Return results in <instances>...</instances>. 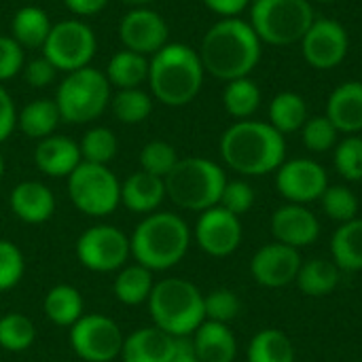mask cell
I'll list each match as a JSON object with an SVG mask.
<instances>
[{"mask_svg":"<svg viewBox=\"0 0 362 362\" xmlns=\"http://www.w3.org/2000/svg\"><path fill=\"white\" fill-rule=\"evenodd\" d=\"M199 59L204 70L221 81L248 76L261 59V38L250 21L240 17H223L202 38Z\"/></svg>","mask_w":362,"mask_h":362,"instance_id":"6da1fadb","label":"cell"},{"mask_svg":"<svg viewBox=\"0 0 362 362\" xmlns=\"http://www.w3.org/2000/svg\"><path fill=\"white\" fill-rule=\"evenodd\" d=\"M221 157L242 176H263L276 172L284 163L286 142L269 123L244 119L223 134Z\"/></svg>","mask_w":362,"mask_h":362,"instance_id":"7a4b0ae2","label":"cell"},{"mask_svg":"<svg viewBox=\"0 0 362 362\" xmlns=\"http://www.w3.org/2000/svg\"><path fill=\"white\" fill-rule=\"evenodd\" d=\"M199 53L182 42H168L148 59V85L153 98L165 106H187L204 85Z\"/></svg>","mask_w":362,"mask_h":362,"instance_id":"3957f363","label":"cell"},{"mask_svg":"<svg viewBox=\"0 0 362 362\" xmlns=\"http://www.w3.org/2000/svg\"><path fill=\"white\" fill-rule=\"evenodd\" d=\"M132 257L142 267L165 272L176 267L191 246L189 225L174 212L146 214L129 238Z\"/></svg>","mask_w":362,"mask_h":362,"instance_id":"277c9868","label":"cell"},{"mask_svg":"<svg viewBox=\"0 0 362 362\" xmlns=\"http://www.w3.org/2000/svg\"><path fill=\"white\" fill-rule=\"evenodd\" d=\"M146 303L153 325L172 337H191L206 320L202 291L182 278L155 282Z\"/></svg>","mask_w":362,"mask_h":362,"instance_id":"5b68a950","label":"cell"},{"mask_svg":"<svg viewBox=\"0 0 362 362\" xmlns=\"http://www.w3.org/2000/svg\"><path fill=\"white\" fill-rule=\"evenodd\" d=\"M165 197L182 210L204 212L218 206L227 185L225 170L204 157L178 159L174 170L163 178Z\"/></svg>","mask_w":362,"mask_h":362,"instance_id":"8992f818","label":"cell"},{"mask_svg":"<svg viewBox=\"0 0 362 362\" xmlns=\"http://www.w3.org/2000/svg\"><path fill=\"white\" fill-rule=\"evenodd\" d=\"M110 83L98 68L85 66L68 72L55 93V104L62 121L66 123H89L102 117L110 104Z\"/></svg>","mask_w":362,"mask_h":362,"instance_id":"52a82bcc","label":"cell"},{"mask_svg":"<svg viewBox=\"0 0 362 362\" xmlns=\"http://www.w3.org/2000/svg\"><path fill=\"white\" fill-rule=\"evenodd\" d=\"M312 23L310 0H255L250 6V25L267 45L301 42Z\"/></svg>","mask_w":362,"mask_h":362,"instance_id":"ba28073f","label":"cell"},{"mask_svg":"<svg viewBox=\"0 0 362 362\" xmlns=\"http://www.w3.org/2000/svg\"><path fill=\"white\" fill-rule=\"evenodd\" d=\"M68 195L78 212L102 218L119 208L121 182L108 165L81 161L68 176Z\"/></svg>","mask_w":362,"mask_h":362,"instance_id":"9c48e42d","label":"cell"},{"mask_svg":"<svg viewBox=\"0 0 362 362\" xmlns=\"http://www.w3.org/2000/svg\"><path fill=\"white\" fill-rule=\"evenodd\" d=\"M95 34L81 19H66L51 25V32L42 45V57L51 62L55 70L74 72L85 66L95 55Z\"/></svg>","mask_w":362,"mask_h":362,"instance_id":"30bf717a","label":"cell"},{"mask_svg":"<svg viewBox=\"0 0 362 362\" xmlns=\"http://www.w3.org/2000/svg\"><path fill=\"white\" fill-rule=\"evenodd\" d=\"M76 259L83 267L98 274L119 272L132 257L129 238L112 225H93L76 240Z\"/></svg>","mask_w":362,"mask_h":362,"instance_id":"8fae6325","label":"cell"},{"mask_svg":"<svg viewBox=\"0 0 362 362\" xmlns=\"http://www.w3.org/2000/svg\"><path fill=\"white\" fill-rule=\"evenodd\" d=\"M123 341L119 325L102 314H83L70 327V346L85 362H112L121 356Z\"/></svg>","mask_w":362,"mask_h":362,"instance_id":"7c38bea8","label":"cell"},{"mask_svg":"<svg viewBox=\"0 0 362 362\" xmlns=\"http://www.w3.org/2000/svg\"><path fill=\"white\" fill-rule=\"evenodd\" d=\"M350 49L346 28L335 19H314L305 36L301 38V51L305 62L316 70L337 68Z\"/></svg>","mask_w":362,"mask_h":362,"instance_id":"4fadbf2b","label":"cell"},{"mask_svg":"<svg viewBox=\"0 0 362 362\" xmlns=\"http://www.w3.org/2000/svg\"><path fill=\"white\" fill-rule=\"evenodd\" d=\"M276 187L291 204H310L320 199L329 187L327 170L314 159H291L276 170Z\"/></svg>","mask_w":362,"mask_h":362,"instance_id":"5bb4252c","label":"cell"},{"mask_svg":"<svg viewBox=\"0 0 362 362\" xmlns=\"http://www.w3.org/2000/svg\"><path fill=\"white\" fill-rule=\"evenodd\" d=\"M195 242L210 257L223 259L233 255L242 242L240 216L221 206L199 212V218L195 223Z\"/></svg>","mask_w":362,"mask_h":362,"instance_id":"9a60e30c","label":"cell"},{"mask_svg":"<svg viewBox=\"0 0 362 362\" xmlns=\"http://www.w3.org/2000/svg\"><path fill=\"white\" fill-rule=\"evenodd\" d=\"M119 36L127 51L140 53V55H155L159 49L168 45L170 30L165 19L148 8V6H136L127 11L119 23Z\"/></svg>","mask_w":362,"mask_h":362,"instance_id":"2e32d148","label":"cell"},{"mask_svg":"<svg viewBox=\"0 0 362 362\" xmlns=\"http://www.w3.org/2000/svg\"><path fill=\"white\" fill-rule=\"evenodd\" d=\"M301 255L297 248L274 242L259 248L250 261L252 278L267 288H282L297 280L301 269Z\"/></svg>","mask_w":362,"mask_h":362,"instance_id":"e0dca14e","label":"cell"},{"mask_svg":"<svg viewBox=\"0 0 362 362\" xmlns=\"http://www.w3.org/2000/svg\"><path fill=\"white\" fill-rule=\"evenodd\" d=\"M272 233L276 242L291 248H303L318 240L320 223L312 210L301 204H286L278 208L272 216Z\"/></svg>","mask_w":362,"mask_h":362,"instance_id":"ac0fdd59","label":"cell"},{"mask_svg":"<svg viewBox=\"0 0 362 362\" xmlns=\"http://www.w3.org/2000/svg\"><path fill=\"white\" fill-rule=\"evenodd\" d=\"M11 212L25 225L47 223L55 212V195L38 180H23L8 195Z\"/></svg>","mask_w":362,"mask_h":362,"instance_id":"d6986e66","label":"cell"},{"mask_svg":"<svg viewBox=\"0 0 362 362\" xmlns=\"http://www.w3.org/2000/svg\"><path fill=\"white\" fill-rule=\"evenodd\" d=\"M81 161L83 157L78 144L66 136H57V134L47 136L38 140L34 148L36 168L51 178H68L78 168Z\"/></svg>","mask_w":362,"mask_h":362,"instance_id":"ffe728a7","label":"cell"},{"mask_svg":"<svg viewBox=\"0 0 362 362\" xmlns=\"http://www.w3.org/2000/svg\"><path fill=\"white\" fill-rule=\"evenodd\" d=\"M176 337L163 333L161 329L142 327L129 333L123 341L121 361L123 362H170L174 354Z\"/></svg>","mask_w":362,"mask_h":362,"instance_id":"44dd1931","label":"cell"},{"mask_svg":"<svg viewBox=\"0 0 362 362\" xmlns=\"http://www.w3.org/2000/svg\"><path fill=\"white\" fill-rule=\"evenodd\" d=\"M327 119L337 132L354 136L362 132V83L348 81L333 89L327 102Z\"/></svg>","mask_w":362,"mask_h":362,"instance_id":"7402d4cb","label":"cell"},{"mask_svg":"<svg viewBox=\"0 0 362 362\" xmlns=\"http://www.w3.org/2000/svg\"><path fill=\"white\" fill-rule=\"evenodd\" d=\"M165 199V182L148 172H134L121 182V204L134 214H153Z\"/></svg>","mask_w":362,"mask_h":362,"instance_id":"603a6c76","label":"cell"},{"mask_svg":"<svg viewBox=\"0 0 362 362\" xmlns=\"http://www.w3.org/2000/svg\"><path fill=\"white\" fill-rule=\"evenodd\" d=\"M191 339L202 362H233L238 356V341L229 325L204 320Z\"/></svg>","mask_w":362,"mask_h":362,"instance_id":"cb8c5ba5","label":"cell"},{"mask_svg":"<svg viewBox=\"0 0 362 362\" xmlns=\"http://www.w3.org/2000/svg\"><path fill=\"white\" fill-rule=\"evenodd\" d=\"M83 305V297L81 293L70 286V284H57L53 288L47 291L45 299H42V312L45 318L57 327H66L70 329L85 312Z\"/></svg>","mask_w":362,"mask_h":362,"instance_id":"d4e9b609","label":"cell"},{"mask_svg":"<svg viewBox=\"0 0 362 362\" xmlns=\"http://www.w3.org/2000/svg\"><path fill=\"white\" fill-rule=\"evenodd\" d=\"M153 286H155L153 272L142 267L140 263H134L117 272V278L112 282V293L117 301H121L123 305H142L148 301Z\"/></svg>","mask_w":362,"mask_h":362,"instance_id":"484cf974","label":"cell"},{"mask_svg":"<svg viewBox=\"0 0 362 362\" xmlns=\"http://www.w3.org/2000/svg\"><path fill=\"white\" fill-rule=\"evenodd\" d=\"M106 78L110 87L117 89H136L148 81V59L134 51H117L106 66Z\"/></svg>","mask_w":362,"mask_h":362,"instance_id":"4316f807","label":"cell"},{"mask_svg":"<svg viewBox=\"0 0 362 362\" xmlns=\"http://www.w3.org/2000/svg\"><path fill=\"white\" fill-rule=\"evenodd\" d=\"M333 263L344 272H362V218L341 223L331 240Z\"/></svg>","mask_w":362,"mask_h":362,"instance_id":"83f0119b","label":"cell"},{"mask_svg":"<svg viewBox=\"0 0 362 362\" xmlns=\"http://www.w3.org/2000/svg\"><path fill=\"white\" fill-rule=\"evenodd\" d=\"M59 121H62V117H59L55 100H47V98L25 104L21 108V112L17 115V125H19L21 134L28 138H34V140L53 136Z\"/></svg>","mask_w":362,"mask_h":362,"instance_id":"f1b7e54d","label":"cell"},{"mask_svg":"<svg viewBox=\"0 0 362 362\" xmlns=\"http://www.w3.org/2000/svg\"><path fill=\"white\" fill-rule=\"evenodd\" d=\"M51 32L49 15L40 6H21L11 21V36L28 49H42Z\"/></svg>","mask_w":362,"mask_h":362,"instance_id":"f546056e","label":"cell"},{"mask_svg":"<svg viewBox=\"0 0 362 362\" xmlns=\"http://www.w3.org/2000/svg\"><path fill=\"white\" fill-rule=\"evenodd\" d=\"M308 121V104L295 91L278 93L269 104V125L282 136L301 129Z\"/></svg>","mask_w":362,"mask_h":362,"instance_id":"4dcf8cb0","label":"cell"},{"mask_svg":"<svg viewBox=\"0 0 362 362\" xmlns=\"http://www.w3.org/2000/svg\"><path fill=\"white\" fill-rule=\"evenodd\" d=\"M339 284V267L327 259H310L301 263L297 274V286L308 297H325Z\"/></svg>","mask_w":362,"mask_h":362,"instance_id":"1f68e13d","label":"cell"},{"mask_svg":"<svg viewBox=\"0 0 362 362\" xmlns=\"http://www.w3.org/2000/svg\"><path fill=\"white\" fill-rule=\"evenodd\" d=\"M223 104L225 110L238 121L250 119L261 106V89L250 76L229 81L223 91Z\"/></svg>","mask_w":362,"mask_h":362,"instance_id":"d6a6232c","label":"cell"},{"mask_svg":"<svg viewBox=\"0 0 362 362\" xmlns=\"http://www.w3.org/2000/svg\"><path fill=\"white\" fill-rule=\"evenodd\" d=\"M248 362H295V348L282 331L263 329L248 346Z\"/></svg>","mask_w":362,"mask_h":362,"instance_id":"836d02e7","label":"cell"},{"mask_svg":"<svg viewBox=\"0 0 362 362\" xmlns=\"http://www.w3.org/2000/svg\"><path fill=\"white\" fill-rule=\"evenodd\" d=\"M34 339H36V327L25 314L11 312L0 316V350L19 354L30 350Z\"/></svg>","mask_w":362,"mask_h":362,"instance_id":"e575fe53","label":"cell"},{"mask_svg":"<svg viewBox=\"0 0 362 362\" xmlns=\"http://www.w3.org/2000/svg\"><path fill=\"white\" fill-rule=\"evenodd\" d=\"M110 108L112 115L127 125H136L148 119L153 110V98L142 91L140 87L136 89H117V93L110 98Z\"/></svg>","mask_w":362,"mask_h":362,"instance_id":"d590c367","label":"cell"},{"mask_svg":"<svg viewBox=\"0 0 362 362\" xmlns=\"http://www.w3.org/2000/svg\"><path fill=\"white\" fill-rule=\"evenodd\" d=\"M81 157L87 163H98V165H108L117 151H119V140L112 129L108 127H91L85 132V136L78 142Z\"/></svg>","mask_w":362,"mask_h":362,"instance_id":"8d00e7d4","label":"cell"},{"mask_svg":"<svg viewBox=\"0 0 362 362\" xmlns=\"http://www.w3.org/2000/svg\"><path fill=\"white\" fill-rule=\"evenodd\" d=\"M176 163H178L176 148L163 140H151L140 151V168L142 172H148L153 176L165 178Z\"/></svg>","mask_w":362,"mask_h":362,"instance_id":"74e56055","label":"cell"},{"mask_svg":"<svg viewBox=\"0 0 362 362\" xmlns=\"http://www.w3.org/2000/svg\"><path fill=\"white\" fill-rule=\"evenodd\" d=\"M322 202V210L329 218L337 221V223H348L354 221L358 214V197L341 185L335 187H327V191L320 197Z\"/></svg>","mask_w":362,"mask_h":362,"instance_id":"f35d334b","label":"cell"},{"mask_svg":"<svg viewBox=\"0 0 362 362\" xmlns=\"http://www.w3.org/2000/svg\"><path fill=\"white\" fill-rule=\"evenodd\" d=\"M240 310H242V301L229 288H216V291H212V293H208L204 297V314H206V320L221 322V325H229L231 320L238 318Z\"/></svg>","mask_w":362,"mask_h":362,"instance_id":"ab89813d","label":"cell"},{"mask_svg":"<svg viewBox=\"0 0 362 362\" xmlns=\"http://www.w3.org/2000/svg\"><path fill=\"white\" fill-rule=\"evenodd\" d=\"M335 170L350 182L362 180V138L348 136L335 146Z\"/></svg>","mask_w":362,"mask_h":362,"instance_id":"60d3db41","label":"cell"},{"mask_svg":"<svg viewBox=\"0 0 362 362\" xmlns=\"http://www.w3.org/2000/svg\"><path fill=\"white\" fill-rule=\"evenodd\" d=\"M25 272L23 252L11 240H0V293L15 288Z\"/></svg>","mask_w":362,"mask_h":362,"instance_id":"b9f144b4","label":"cell"},{"mask_svg":"<svg viewBox=\"0 0 362 362\" xmlns=\"http://www.w3.org/2000/svg\"><path fill=\"white\" fill-rule=\"evenodd\" d=\"M301 136H303V144L308 151L312 153H327L337 144V129L335 125L325 117H312L305 121V125L301 127Z\"/></svg>","mask_w":362,"mask_h":362,"instance_id":"7bdbcfd3","label":"cell"},{"mask_svg":"<svg viewBox=\"0 0 362 362\" xmlns=\"http://www.w3.org/2000/svg\"><path fill=\"white\" fill-rule=\"evenodd\" d=\"M218 206L235 216H242L255 206V189L246 180H227Z\"/></svg>","mask_w":362,"mask_h":362,"instance_id":"ee69618b","label":"cell"},{"mask_svg":"<svg viewBox=\"0 0 362 362\" xmlns=\"http://www.w3.org/2000/svg\"><path fill=\"white\" fill-rule=\"evenodd\" d=\"M23 70V47L13 36H0V83Z\"/></svg>","mask_w":362,"mask_h":362,"instance_id":"f6af8a7d","label":"cell"},{"mask_svg":"<svg viewBox=\"0 0 362 362\" xmlns=\"http://www.w3.org/2000/svg\"><path fill=\"white\" fill-rule=\"evenodd\" d=\"M55 72L57 70L45 57H36V59H30L28 64H23V76H25L28 85H32L36 89L51 85L55 78Z\"/></svg>","mask_w":362,"mask_h":362,"instance_id":"bcb514c9","label":"cell"},{"mask_svg":"<svg viewBox=\"0 0 362 362\" xmlns=\"http://www.w3.org/2000/svg\"><path fill=\"white\" fill-rule=\"evenodd\" d=\"M17 127V110L8 91L0 85V144L15 132Z\"/></svg>","mask_w":362,"mask_h":362,"instance_id":"7dc6e473","label":"cell"},{"mask_svg":"<svg viewBox=\"0 0 362 362\" xmlns=\"http://www.w3.org/2000/svg\"><path fill=\"white\" fill-rule=\"evenodd\" d=\"M204 4L214 11L216 15H223V17H238L248 4L250 0H204Z\"/></svg>","mask_w":362,"mask_h":362,"instance_id":"c3c4849f","label":"cell"},{"mask_svg":"<svg viewBox=\"0 0 362 362\" xmlns=\"http://www.w3.org/2000/svg\"><path fill=\"white\" fill-rule=\"evenodd\" d=\"M68 11H72L78 17H91L98 15L102 8H106L108 0H64Z\"/></svg>","mask_w":362,"mask_h":362,"instance_id":"681fc988","label":"cell"},{"mask_svg":"<svg viewBox=\"0 0 362 362\" xmlns=\"http://www.w3.org/2000/svg\"><path fill=\"white\" fill-rule=\"evenodd\" d=\"M170 362H202L197 352H195V346H193L191 337H176L174 354H172Z\"/></svg>","mask_w":362,"mask_h":362,"instance_id":"f907efd6","label":"cell"},{"mask_svg":"<svg viewBox=\"0 0 362 362\" xmlns=\"http://www.w3.org/2000/svg\"><path fill=\"white\" fill-rule=\"evenodd\" d=\"M121 4H127V6H132V8H136V6H148L151 2H155V0H119Z\"/></svg>","mask_w":362,"mask_h":362,"instance_id":"816d5d0a","label":"cell"},{"mask_svg":"<svg viewBox=\"0 0 362 362\" xmlns=\"http://www.w3.org/2000/svg\"><path fill=\"white\" fill-rule=\"evenodd\" d=\"M4 176V157L0 155V178Z\"/></svg>","mask_w":362,"mask_h":362,"instance_id":"f5cc1de1","label":"cell"},{"mask_svg":"<svg viewBox=\"0 0 362 362\" xmlns=\"http://www.w3.org/2000/svg\"><path fill=\"white\" fill-rule=\"evenodd\" d=\"M314 2H333V0H314Z\"/></svg>","mask_w":362,"mask_h":362,"instance_id":"db71d44e","label":"cell"},{"mask_svg":"<svg viewBox=\"0 0 362 362\" xmlns=\"http://www.w3.org/2000/svg\"><path fill=\"white\" fill-rule=\"evenodd\" d=\"M0 316H2V314H0Z\"/></svg>","mask_w":362,"mask_h":362,"instance_id":"11a10c76","label":"cell"}]
</instances>
